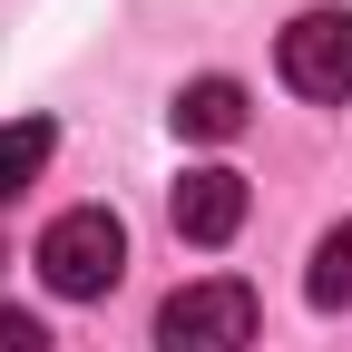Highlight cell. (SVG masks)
Wrapping results in <instances>:
<instances>
[{"label":"cell","instance_id":"obj_6","mask_svg":"<svg viewBox=\"0 0 352 352\" xmlns=\"http://www.w3.org/2000/svg\"><path fill=\"white\" fill-rule=\"evenodd\" d=\"M50 147H59V127L50 118H10L0 127V196H20L39 166H50Z\"/></svg>","mask_w":352,"mask_h":352},{"label":"cell","instance_id":"obj_3","mask_svg":"<svg viewBox=\"0 0 352 352\" xmlns=\"http://www.w3.org/2000/svg\"><path fill=\"white\" fill-rule=\"evenodd\" d=\"M274 59H284V88H294V98L342 108L352 98V10H303Z\"/></svg>","mask_w":352,"mask_h":352},{"label":"cell","instance_id":"obj_4","mask_svg":"<svg viewBox=\"0 0 352 352\" xmlns=\"http://www.w3.org/2000/svg\"><path fill=\"white\" fill-rule=\"evenodd\" d=\"M166 215H176L186 245H226V235L245 226V176H235V166H186L176 196H166Z\"/></svg>","mask_w":352,"mask_h":352},{"label":"cell","instance_id":"obj_2","mask_svg":"<svg viewBox=\"0 0 352 352\" xmlns=\"http://www.w3.org/2000/svg\"><path fill=\"white\" fill-rule=\"evenodd\" d=\"M245 342H254V294L235 274L176 284L157 303V352H245Z\"/></svg>","mask_w":352,"mask_h":352},{"label":"cell","instance_id":"obj_7","mask_svg":"<svg viewBox=\"0 0 352 352\" xmlns=\"http://www.w3.org/2000/svg\"><path fill=\"white\" fill-rule=\"evenodd\" d=\"M303 294H314V314H342V303H352V215L314 245V274H303Z\"/></svg>","mask_w":352,"mask_h":352},{"label":"cell","instance_id":"obj_5","mask_svg":"<svg viewBox=\"0 0 352 352\" xmlns=\"http://www.w3.org/2000/svg\"><path fill=\"white\" fill-rule=\"evenodd\" d=\"M176 138H206V147L245 138V88L235 78H186L176 88Z\"/></svg>","mask_w":352,"mask_h":352},{"label":"cell","instance_id":"obj_8","mask_svg":"<svg viewBox=\"0 0 352 352\" xmlns=\"http://www.w3.org/2000/svg\"><path fill=\"white\" fill-rule=\"evenodd\" d=\"M0 352H50V323H39V314H20V303H10V314H0Z\"/></svg>","mask_w":352,"mask_h":352},{"label":"cell","instance_id":"obj_1","mask_svg":"<svg viewBox=\"0 0 352 352\" xmlns=\"http://www.w3.org/2000/svg\"><path fill=\"white\" fill-rule=\"evenodd\" d=\"M127 274V226L108 206H69L50 235H39V284L69 294V303H98L108 284Z\"/></svg>","mask_w":352,"mask_h":352}]
</instances>
